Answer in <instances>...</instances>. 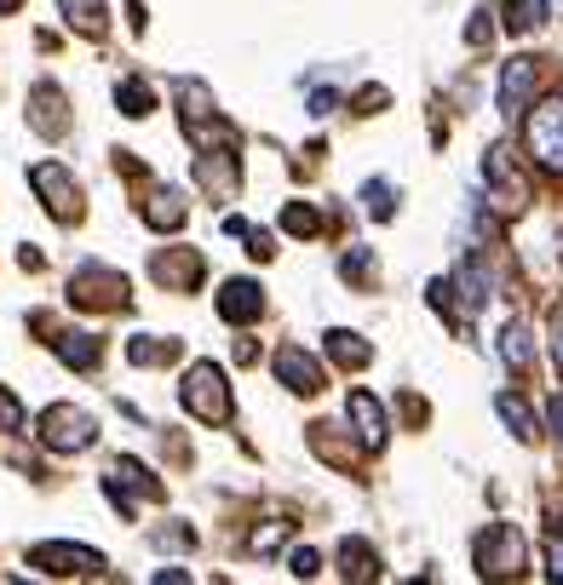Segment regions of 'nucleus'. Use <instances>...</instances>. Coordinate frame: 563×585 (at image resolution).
Masks as SVG:
<instances>
[{"mask_svg": "<svg viewBox=\"0 0 563 585\" xmlns=\"http://www.w3.org/2000/svg\"><path fill=\"white\" fill-rule=\"evenodd\" d=\"M523 568V534L512 523H494L477 534V574L483 579H506Z\"/></svg>", "mask_w": 563, "mask_h": 585, "instance_id": "obj_6", "label": "nucleus"}, {"mask_svg": "<svg viewBox=\"0 0 563 585\" xmlns=\"http://www.w3.org/2000/svg\"><path fill=\"white\" fill-rule=\"evenodd\" d=\"M494 413H501V420H506V431H512L517 442H535V436H541L535 413H529V402H523L517 391H501V396H494Z\"/></svg>", "mask_w": 563, "mask_h": 585, "instance_id": "obj_20", "label": "nucleus"}, {"mask_svg": "<svg viewBox=\"0 0 563 585\" xmlns=\"http://www.w3.org/2000/svg\"><path fill=\"white\" fill-rule=\"evenodd\" d=\"M328 362H340L345 373H362L374 362V344L362 333H351V327H328Z\"/></svg>", "mask_w": 563, "mask_h": 585, "instance_id": "obj_15", "label": "nucleus"}, {"mask_svg": "<svg viewBox=\"0 0 563 585\" xmlns=\"http://www.w3.org/2000/svg\"><path fill=\"white\" fill-rule=\"evenodd\" d=\"M535 87H541V63L535 58H512L506 69H501V115H529V103H535Z\"/></svg>", "mask_w": 563, "mask_h": 585, "instance_id": "obj_9", "label": "nucleus"}, {"mask_svg": "<svg viewBox=\"0 0 563 585\" xmlns=\"http://www.w3.org/2000/svg\"><path fill=\"white\" fill-rule=\"evenodd\" d=\"M219 316L237 322V327L259 322V316H264V288H259V282H224V288H219Z\"/></svg>", "mask_w": 563, "mask_h": 585, "instance_id": "obj_14", "label": "nucleus"}, {"mask_svg": "<svg viewBox=\"0 0 563 585\" xmlns=\"http://www.w3.org/2000/svg\"><path fill=\"white\" fill-rule=\"evenodd\" d=\"M41 442L52 447V454H87V447L98 442V420L76 402H52L41 413Z\"/></svg>", "mask_w": 563, "mask_h": 585, "instance_id": "obj_4", "label": "nucleus"}, {"mask_svg": "<svg viewBox=\"0 0 563 585\" xmlns=\"http://www.w3.org/2000/svg\"><path fill=\"white\" fill-rule=\"evenodd\" d=\"M52 351H58L63 367H76V373H87V367L104 362V344H98L92 333H58V339H52Z\"/></svg>", "mask_w": 563, "mask_h": 585, "instance_id": "obj_17", "label": "nucleus"}, {"mask_svg": "<svg viewBox=\"0 0 563 585\" xmlns=\"http://www.w3.org/2000/svg\"><path fill=\"white\" fill-rule=\"evenodd\" d=\"M179 402H184L190 420H202V425H213V431H224L230 420H237V402H230V379H224L219 362H190L184 385H179Z\"/></svg>", "mask_w": 563, "mask_h": 585, "instance_id": "obj_1", "label": "nucleus"}, {"mask_svg": "<svg viewBox=\"0 0 563 585\" xmlns=\"http://www.w3.org/2000/svg\"><path fill=\"white\" fill-rule=\"evenodd\" d=\"M139 213H144V224H150V230L173 235V230L190 219V201H184V190H179V184H155V190L144 195V206H139Z\"/></svg>", "mask_w": 563, "mask_h": 585, "instance_id": "obj_12", "label": "nucleus"}, {"mask_svg": "<svg viewBox=\"0 0 563 585\" xmlns=\"http://www.w3.org/2000/svg\"><path fill=\"white\" fill-rule=\"evenodd\" d=\"M334 110H340V92H334V87H328V92H311V115H316V121L334 115Z\"/></svg>", "mask_w": 563, "mask_h": 585, "instance_id": "obj_35", "label": "nucleus"}, {"mask_svg": "<svg viewBox=\"0 0 563 585\" xmlns=\"http://www.w3.org/2000/svg\"><path fill=\"white\" fill-rule=\"evenodd\" d=\"M523 144H529V155H535V167L563 172V98H541V103H529Z\"/></svg>", "mask_w": 563, "mask_h": 585, "instance_id": "obj_3", "label": "nucleus"}, {"mask_svg": "<svg viewBox=\"0 0 563 585\" xmlns=\"http://www.w3.org/2000/svg\"><path fill=\"white\" fill-rule=\"evenodd\" d=\"M29 127H36L41 138H63V132H70V110H63V92L52 81H41L36 92H29Z\"/></svg>", "mask_w": 563, "mask_h": 585, "instance_id": "obj_13", "label": "nucleus"}, {"mask_svg": "<svg viewBox=\"0 0 563 585\" xmlns=\"http://www.w3.org/2000/svg\"><path fill=\"white\" fill-rule=\"evenodd\" d=\"M351 425H356V442L362 454H380L385 436H391V420H385V402L374 391H351Z\"/></svg>", "mask_w": 563, "mask_h": 585, "instance_id": "obj_10", "label": "nucleus"}, {"mask_svg": "<svg viewBox=\"0 0 563 585\" xmlns=\"http://www.w3.org/2000/svg\"><path fill=\"white\" fill-rule=\"evenodd\" d=\"M501 362H506L512 373H523L529 362H535V339H529L523 322H506V327H501Z\"/></svg>", "mask_w": 563, "mask_h": 585, "instance_id": "obj_21", "label": "nucleus"}, {"mask_svg": "<svg viewBox=\"0 0 563 585\" xmlns=\"http://www.w3.org/2000/svg\"><path fill=\"white\" fill-rule=\"evenodd\" d=\"M340 275H345V282H369V275H374V253H369V248H356V253H345Z\"/></svg>", "mask_w": 563, "mask_h": 585, "instance_id": "obj_29", "label": "nucleus"}, {"mask_svg": "<svg viewBox=\"0 0 563 585\" xmlns=\"http://www.w3.org/2000/svg\"><path fill=\"white\" fill-rule=\"evenodd\" d=\"M483 172H489V184H494V190H501V195H506L501 206H512V213H517V206L529 201V190H523V179H517V167L506 161V150H489Z\"/></svg>", "mask_w": 563, "mask_h": 585, "instance_id": "obj_19", "label": "nucleus"}, {"mask_svg": "<svg viewBox=\"0 0 563 585\" xmlns=\"http://www.w3.org/2000/svg\"><path fill=\"white\" fill-rule=\"evenodd\" d=\"M501 18H506V29H512V34H529V29H541V18H546V0H506V7H501Z\"/></svg>", "mask_w": 563, "mask_h": 585, "instance_id": "obj_25", "label": "nucleus"}, {"mask_svg": "<svg viewBox=\"0 0 563 585\" xmlns=\"http://www.w3.org/2000/svg\"><path fill=\"white\" fill-rule=\"evenodd\" d=\"M115 482H132V488H139L144 500H161V494H168V488H161V482H155L139 460H115Z\"/></svg>", "mask_w": 563, "mask_h": 585, "instance_id": "obj_27", "label": "nucleus"}, {"mask_svg": "<svg viewBox=\"0 0 563 585\" xmlns=\"http://www.w3.org/2000/svg\"><path fill=\"white\" fill-rule=\"evenodd\" d=\"M155 579H161V585H184V579H190V568H155Z\"/></svg>", "mask_w": 563, "mask_h": 585, "instance_id": "obj_41", "label": "nucleus"}, {"mask_svg": "<svg viewBox=\"0 0 563 585\" xmlns=\"http://www.w3.org/2000/svg\"><path fill=\"white\" fill-rule=\"evenodd\" d=\"M155 545H195L190 528H155Z\"/></svg>", "mask_w": 563, "mask_h": 585, "instance_id": "obj_38", "label": "nucleus"}, {"mask_svg": "<svg viewBox=\"0 0 563 585\" xmlns=\"http://www.w3.org/2000/svg\"><path fill=\"white\" fill-rule=\"evenodd\" d=\"M248 253L264 264V259H277V241L271 235H264V230H248Z\"/></svg>", "mask_w": 563, "mask_h": 585, "instance_id": "obj_33", "label": "nucleus"}, {"mask_svg": "<svg viewBox=\"0 0 563 585\" xmlns=\"http://www.w3.org/2000/svg\"><path fill=\"white\" fill-rule=\"evenodd\" d=\"M282 230L288 235H322V213H316L311 201H288L282 206Z\"/></svg>", "mask_w": 563, "mask_h": 585, "instance_id": "obj_26", "label": "nucleus"}, {"mask_svg": "<svg viewBox=\"0 0 563 585\" xmlns=\"http://www.w3.org/2000/svg\"><path fill=\"white\" fill-rule=\"evenodd\" d=\"M552 362L563 367V310H557V316H552Z\"/></svg>", "mask_w": 563, "mask_h": 585, "instance_id": "obj_40", "label": "nucleus"}, {"mask_svg": "<svg viewBox=\"0 0 563 585\" xmlns=\"http://www.w3.org/2000/svg\"><path fill=\"white\" fill-rule=\"evenodd\" d=\"M293 574H300V579H316V574H322V557H316V551H293Z\"/></svg>", "mask_w": 563, "mask_h": 585, "instance_id": "obj_34", "label": "nucleus"}, {"mask_svg": "<svg viewBox=\"0 0 563 585\" xmlns=\"http://www.w3.org/2000/svg\"><path fill=\"white\" fill-rule=\"evenodd\" d=\"M351 103H356V115H380L385 103H391V92H385V87H362Z\"/></svg>", "mask_w": 563, "mask_h": 585, "instance_id": "obj_31", "label": "nucleus"}, {"mask_svg": "<svg viewBox=\"0 0 563 585\" xmlns=\"http://www.w3.org/2000/svg\"><path fill=\"white\" fill-rule=\"evenodd\" d=\"M546 574H552V579H563V534H552V539H546Z\"/></svg>", "mask_w": 563, "mask_h": 585, "instance_id": "obj_36", "label": "nucleus"}, {"mask_svg": "<svg viewBox=\"0 0 563 585\" xmlns=\"http://www.w3.org/2000/svg\"><path fill=\"white\" fill-rule=\"evenodd\" d=\"M489 34H494V23H489V12H477V18L466 23V41H472V47H483Z\"/></svg>", "mask_w": 563, "mask_h": 585, "instance_id": "obj_37", "label": "nucleus"}, {"mask_svg": "<svg viewBox=\"0 0 563 585\" xmlns=\"http://www.w3.org/2000/svg\"><path fill=\"white\" fill-rule=\"evenodd\" d=\"M271 367H277V379H282L293 396H316V391L328 385V379H322V362H316L311 351H300V344H277Z\"/></svg>", "mask_w": 563, "mask_h": 585, "instance_id": "obj_8", "label": "nucleus"}, {"mask_svg": "<svg viewBox=\"0 0 563 585\" xmlns=\"http://www.w3.org/2000/svg\"><path fill=\"white\" fill-rule=\"evenodd\" d=\"M29 184H36V195L47 201V213H58V224H81L87 195H81V184L70 179V167H58V161H36V167H29Z\"/></svg>", "mask_w": 563, "mask_h": 585, "instance_id": "obj_5", "label": "nucleus"}, {"mask_svg": "<svg viewBox=\"0 0 563 585\" xmlns=\"http://www.w3.org/2000/svg\"><path fill=\"white\" fill-rule=\"evenodd\" d=\"M29 563H36L41 574H104V551H92V545H70V539H58V545H36L29 551Z\"/></svg>", "mask_w": 563, "mask_h": 585, "instance_id": "obj_7", "label": "nucleus"}, {"mask_svg": "<svg viewBox=\"0 0 563 585\" xmlns=\"http://www.w3.org/2000/svg\"><path fill=\"white\" fill-rule=\"evenodd\" d=\"M282 539H288V523H264V528L248 539V551H259V557H264V551H277Z\"/></svg>", "mask_w": 563, "mask_h": 585, "instance_id": "obj_30", "label": "nucleus"}, {"mask_svg": "<svg viewBox=\"0 0 563 585\" xmlns=\"http://www.w3.org/2000/svg\"><path fill=\"white\" fill-rule=\"evenodd\" d=\"M150 275H155V288H168V293H190L195 282H202V253H190V248L155 253Z\"/></svg>", "mask_w": 563, "mask_h": 585, "instance_id": "obj_11", "label": "nucleus"}, {"mask_svg": "<svg viewBox=\"0 0 563 585\" xmlns=\"http://www.w3.org/2000/svg\"><path fill=\"white\" fill-rule=\"evenodd\" d=\"M127 356L139 362V367H168V362H179V339H150V333H139L127 344Z\"/></svg>", "mask_w": 563, "mask_h": 585, "instance_id": "obj_22", "label": "nucleus"}, {"mask_svg": "<svg viewBox=\"0 0 563 585\" xmlns=\"http://www.w3.org/2000/svg\"><path fill=\"white\" fill-rule=\"evenodd\" d=\"M454 293H460V310H466V316H472V310H483L489 304V293H494V275L472 259V264H460L454 270Z\"/></svg>", "mask_w": 563, "mask_h": 585, "instance_id": "obj_18", "label": "nucleus"}, {"mask_svg": "<svg viewBox=\"0 0 563 585\" xmlns=\"http://www.w3.org/2000/svg\"><path fill=\"white\" fill-rule=\"evenodd\" d=\"M70 304H76V310H127V304H132V282H127L121 270L87 259V264L70 275Z\"/></svg>", "mask_w": 563, "mask_h": 585, "instance_id": "obj_2", "label": "nucleus"}, {"mask_svg": "<svg viewBox=\"0 0 563 585\" xmlns=\"http://www.w3.org/2000/svg\"><path fill=\"white\" fill-rule=\"evenodd\" d=\"M23 7V0H0V12H18Z\"/></svg>", "mask_w": 563, "mask_h": 585, "instance_id": "obj_42", "label": "nucleus"}, {"mask_svg": "<svg viewBox=\"0 0 563 585\" xmlns=\"http://www.w3.org/2000/svg\"><path fill=\"white\" fill-rule=\"evenodd\" d=\"M340 574L345 579H374L380 574V557L369 551V539H340Z\"/></svg>", "mask_w": 563, "mask_h": 585, "instance_id": "obj_23", "label": "nucleus"}, {"mask_svg": "<svg viewBox=\"0 0 563 585\" xmlns=\"http://www.w3.org/2000/svg\"><path fill=\"white\" fill-rule=\"evenodd\" d=\"M63 18H70L76 34H87V41H104L110 34V0H58Z\"/></svg>", "mask_w": 563, "mask_h": 585, "instance_id": "obj_16", "label": "nucleus"}, {"mask_svg": "<svg viewBox=\"0 0 563 585\" xmlns=\"http://www.w3.org/2000/svg\"><path fill=\"white\" fill-rule=\"evenodd\" d=\"M546 425H552V436L563 442V396H552V402H546Z\"/></svg>", "mask_w": 563, "mask_h": 585, "instance_id": "obj_39", "label": "nucleus"}, {"mask_svg": "<svg viewBox=\"0 0 563 585\" xmlns=\"http://www.w3.org/2000/svg\"><path fill=\"white\" fill-rule=\"evenodd\" d=\"M115 110H121L127 121H144V115L155 110V98H150V87H144L139 75H127V81L115 87Z\"/></svg>", "mask_w": 563, "mask_h": 585, "instance_id": "obj_24", "label": "nucleus"}, {"mask_svg": "<svg viewBox=\"0 0 563 585\" xmlns=\"http://www.w3.org/2000/svg\"><path fill=\"white\" fill-rule=\"evenodd\" d=\"M23 425V402L12 391H0V431H18Z\"/></svg>", "mask_w": 563, "mask_h": 585, "instance_id": "obj_32", "label": "nucleus"}, {"mask_svg": "<svg viewBox=\"0 0 563 585\" xmlns=\"http://www.w3.org/2000/svg\"><path fill=\"white\" fill-rule=\"evenodd\" d=\"M362 201H369L374 219H391V213H396V190H391L385 179H369V184H362Z\"/></svg>", "mask_w": 563, "mask_h": 585, "instance_id": "obj_28", "label": "nucleus"}]
</instances>
